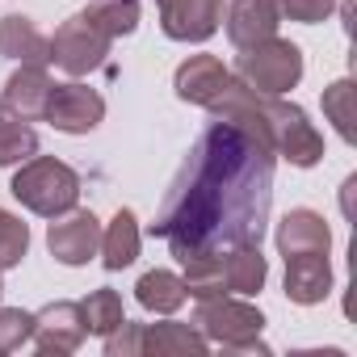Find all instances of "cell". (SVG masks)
Instances as JSON below:
<instances>
[{"instance_id": "obj_1", "label": "cell", "mask_w": 357, "mask_h": 357, "mask_svg": "<svg viewBox=\"0 0 357 357\" xmlns=\"http://www.w3.org/2000/svg\"><path fill=\"white\" fill-rule=\"evenodd\" d=\"M273 202V147L231 122H211L190 147L151 223L176 261L261 244Z\"/></svg>"}, {"instance_id": "obj_2", "label": "cell", "mask_w": 357, "mask_h": 357, "mask_svg": "<svg viewBox=\"0 0 357 357\" xmlns=\"http://www.w3.org/2000/svg\"><path fill=\"white\" fill-rule=\"evenodd\" d=\"M9 190L30 215L59 219V215L76 211V202H80V176H76V168H68L55 155H30L26 164H17Z\"/></svg>"}, {"instance_id": "obj_3", "label": "cell", "mask_w": 357, "mask_h": 357, "mask_svg": "<svg viewBox=\"0 0 357 357\" xmlns=\"http://www.w3.org/2000/svg\"><path fill=\"white\" fill-rule=\"evenodd\" d=\"M194 328H198L206 340H215V344H223V349H231V353H261V357L269 353V344L261 340L265 315H261L252 303H240V298H227V294H219V298H198Z\"/></svg>"}, {"instance_id": "obj_4", "label": "cell", "mask_w": 357, "mask_h": 357, "mask_svg": "<svg viewBox=\"0 0 357 357\" xmlns=\"http://www.w3.org/2000/svg\"><path fill=\"white\" fill-rule=\"evenodd\" d=\"M231 76H240L248 89L265 93V97H282L303 80V51L290 38H265L257 47H244Z\"/></svg>"}, {"instance_id": "obj_5", "label": "cell", "mask_w": 357, "mask_h": 357, "mask_svg": "<svg viewBox=\"0 0 357 357\" xmlns=\"http://www.w3.org/2000/svg\"><path fill=\"white\" fill-rule=\"evenodd\" d=\"M265 118H269L273 155L290 160L294 168H315L324 160V135L311 126L303 105L282 101V97H265Z\"/></svg>"}, {"instance_id": "obj_6", "label": "cell", "mask_w": 357, "mask_h": 357, "mask_svg": "<svg viewBox=\"0 0 357 357\" xmlns=\"http://www.w3.org/2000/svg\"><path fill=\"white\" fill-rule=\"evenodd\" d=\"M109 43H114L109 34H101L84 13H76V17H68L55 30V38H51V63L63 68L68 76H89V72H97L105 63Z\"/></svg>"}, {"instance_id": "obj_7", "label": "cell", "mask_w": 357, "mask_h": 357, "mask_svg": "<svg viewBox=\"0 0 357 357\" xmlns=\"http://www.w3.org/2000/svg\"><path fill=\"white\" fill-rule=\"evenodd\" d=\"M55 130L63 135H89L97 130V122L105 118V97L80 80H68V84H55L51 89V101H47V114H43Z\"/></svg>"}, {"instance_id": "obj_8", "label": "cell", "mask_w": 357, "mask_h": 357, "mask_svg": "<svg viewBox=\"0 0 357 357\" xmlns=\"http://www.w3.org/2000/svg\"><path fill=\"white\" fill-rule=\"evenodd\" d=\"M47 248L59 265H89L101 248V223L93 211H68L59 219H51V231H47Z\"/></svg>"}, {"instance_id": "obj_9", "label": "cell", "mask_w": 357, "mask_h": 357, "mask_svg": "<svg viewBox=\"0 0 357 357\" xmlns=\"http://www.w3.org/2000/svg\"><path fill=\"white\" fill-rule=\"evenodd\" d=\"M84 336H89L84 311H80V303H68V298L43 307V311L34 315V332H30L34 349H38V353H55V357L76 353Z\"/></svg>"}, {"instance_id": "obj_10", "label": "cell", "mask_w": 357, "mask_h": 357, "mask_svg": "<svg viewBox=\"0 0 357 357\" xmlns=\"http://www.w3.org/2000/svg\"><path fill=\"white\" fill-rule=\"evenodd\" d=\"M223 22V0H160V30L172 43H206Z\"/></svg>"}, {"instance_id": "obj_11", "label": "cell", "mask_w": 357, "mask_h": 357, "mask_svg": "<svg viewBox=\"0 0 357 357\" xmlns=\"http://www.w3.org/2000/svg\"><path fill=\"white\" fill-rule=\"evenodd\" d=\"M51 89H55V80L47 76V63H22V68L5 80V93H0V109H9V114L22 118V122H34V118L47 114Z\"/></svg>"}, {"instance_id": "obj_12", "label": "cell", "mask_w": 357, "mask_h": 357, "mask_svg": "<svg viewBox=\"0 0 357 357\" xmlns=\"http://www.w3.org/2000/svg\"><path fill=\"white\" fill-rule=\"evenodd\" d=\"M332 294V265L328 252H298L286 257V298L298 307H315Z\"/></svg>"}, {"instance_id": "obj_13", "label": "cell", "mask_w": 357, "mask_h": 357, "mask_svg": "<svg viewBox=\"0 0 357 357\" xmlns=\"http://www.w3.org/2000/svg\"><path fill=\"white\" fill-rule=\"evenodd\" d=\"M227 76L231 72L223 68V59H215V55H190L181 68H176L172 89H176V97L190 101V105H211L223 93Z\"/></svg>"}, {"instance_id": "obj_14", "label": "cell", "mask_w": 357, "mask_h": 357, "mask_svg": "<svg viewBox=\"0 0 357 357\" xmlns=\"http://www.w3.org/2000/svg\"><path fill=\"white\" fill-rule=\"evenodd\" d=\"M278 5L273 0H231V9H227V38L231 47H257L265 38L278 34Z\"/></svg>"}, {"instance_id": "obj_15", "label": "cell", "mask_w": 357, "mask_h": 357, "mask_svg": "<svg viewBox=\"0 0 357 357\" xmlns=\"http://www.w3.org/2000/svg\"><path fill=\"white\" fill-rule=\"evenodd\" d=\"M332 248V231L324 223L319 211H290L282 223H278V252L282 257H298V252H328Z\"/></svg>"}, {"instance_id": "obj_16", "label": "cell", "mask_w": 357, "mask_h": 357, "mask_svg": "<svg viewBox=\"0 0 357 357\" xmlns=\"http://www.w3.org/2000/svg\"><path fill=\"white\" fill-rule=\"evenodd\" d=\"M0 55L17 63H51V38L22 13L0 17Z\"/></svg>"}, {"instance_id": "obj_17", "label": "cell", "mask_w": 357, "mask_h": 357, "mask_svg": "<svg viewBox=\"0 0 357 357\" xmlns=\"http://www.w3.org/2000/svg\"><path fill=\"white\" fill-rule=\"evenodd\" d=\"M265 278H269V261L261 257V244H231V248H223L227 294H261Z\"/></svg>"}, {"instance_id": "obj_18", "label": "cell", "mask_w": 357, "mask_h": 357, "mask_svg": "<svg viewBox=\"0 0 357 357\" xmlns=\"http://www.w3.org/2000/svg\"><path fill=\"white\" fill-rule=\"evenodd\" d=\"M135 298L143 311H155V315H172L190 294H185V282L176 278L172 269H147L139 282H135Z\"/></svg>"}, {"instance_id": "obj_19", "label": "cell", "mask_w": 357, "mask_h": 357, "mask_svg": "<svg viewBox=\"0 0 357 357\" xmlns=\"http://www.w3.org/2000/svg\"><path fill=\"white\" fill-rule=\"evenodd\" d=\"M97 252H101V265H105L109 273L135 265V257H139V223H135L130 211H118V215L109 219V227L101 231V248H97Z\"/></svg>"}, {"instance_id": "obj_20", "label": "cell", "mask_w": 357, "mask_h": 357, "mask_svg": "<svg viewBox=\"0 0 357 357\" xmlns=\"http://www.w3.org/2000/svg\"><path fill=\"white\" fill-rule=\"evenodd\" d=\"M211 340L194 324H143V353H206Z\"/></svg>"}, {"instance_id": "obj_21", "label": "cell", "mask_w": 357, "mask_h": 357, "mask_svg": "<svg viewBox=\"0 0 357 357\" xmlns=\"http://www.w3.org/2000/svg\"><path fill=\"white\" fill-rule=\"evenodd\" d=\"M181 282H185V294H190V298H219V294H227V282H223V252L190 257Z\"/></svg>"}, {"instance_id": "obj_22", "label": "cell", "mask_w": 357, "mask_h": 357, "mask_svg": "<svg viewBox=\"0 0 357 357\" xmlns=\"http://www.w3.org/2000/svg\"><path fill=\"white\" fill-rule=\"evenodd\" d=\"M84 17L101 34L122 38V34H135V26H139V0H93L84 9Z\"/></svg>"}, {"instance_id": "obj_23", "label": "cell", "mask_w": 357, "mask_h": 357, "mask_svg": "<svg viewBox=\"0 0 357 357\" xmlns=\"http://www.w3.org/2000/svg\"><path fill=\"white\" fill-rule=\"evenodd\" d=\"M38 155V130L22 118H0V168H17Z\"/></svg>"}, {"instance_id": "obj_24", "label": "cell", "mask_w": 357, "mask_h": 357, "mask_svg": "<svg viewBox=\"0 0 357 357\" xmlns=\"http://www.w3.org/2000/svg\"><path fill=\"white\" fill-rule=\"evenodd\" d=\"M80 311H84V328H89L93 336H109V332L126 319V311H122V294L109 290V286L93 290V294L80 303Z\"/></svg>"}, {"instance_id": "obj_25", "label": "cell", "mask_w": 357, "mask_h": 357, "mask_svg": "<svg viewBox=\"0 0 357 357\" xmlns=\"http://www.w3.org/2000/svg\"><path fill=\"white\" fill-rule=\"evenodd\" d=\"M324 114H328V122L336 126V135L344 139V143H357V118H353V80H336V84H328L324 89Z\"/></svg>"}, {"instance_id": "obj_26", "label": "cell", "mask_w": 357, "mask_h": 357, "mask_svg": "<svg viewBox=\"0 0 357 357\" xmlns=\"http://www.w3.org/2000/svg\"><path fill=\"white\" fill-rule=\"evenodd\" d=\"M26 252H30V227L0 206V273L17 269L26 261Z\"/></svg>"}, {"instance_id": "obj_27", "label": "cell", "mask_w": 357, "mask_h": 357, "mask_svg": "<svg viewBox=\"0 0 357 357\" xmlns=\"http://www.w3.org/2000/svg\"><path fill=\"white\" fill-rule=\"evenodd\" d=\"M34 332V315L22 307H0V353H13L30 340Z\"/></svg>"}, {"instance_id": "obj_28", "label": "cell", "mask_w": 357, "mask_h": 357, "mask_svg": "<svg viewBox=\"0 0 357 357\" xmlns=\"http://www.w3.org/2000/svg\"><path fill=\"white\" fill-rule=\"evenodd\" d=\"M273 5H278V17H290L298 26H319L332 17L336 0H273Z\"/></svg>"}, {"instance_id": "obj_29", "label": "cell", "mask_w": 357, "mask_h": 357, "mask_svg": "<svg viewBox=\"0 0 357 357\" xmlns=\"http://www.w3.org/2000/svg\"><path fill=\"white\" fill-rule=\"evenodd\" d=\"M105 353L109 357H139L143 353V324H118L109 336H105Z\"/></svg>"}, {"instance_id": "obj_30", "label": "cell", "mask_w": 357, "mask_h": 357, "mask_svg": "<svg viewBox=\"0 0 357 357\" xmlns=\"http://www.w3.org/2000/svg\"><path fill=\"white\" fill-rule=\"evenodd\" d=\"M0 294H5V282H0Z\"/></svg>"}]
</instances>
